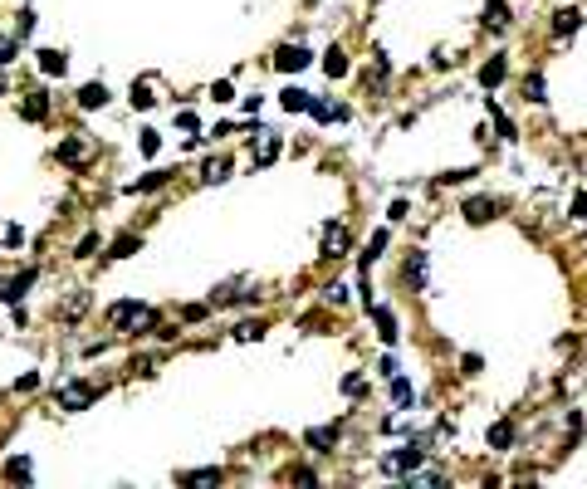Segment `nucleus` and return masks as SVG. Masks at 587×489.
Listing matches in <instances>:
<instances>
[{
    "mask_svg": "<svg viewBox=\"0 0 587 489\" xmlns=\"http://www.w3.org/2000/svg\"><path fill=\"white\" fill-rule=\"evenodd\" d=\"M308 64H313V54H308L303 44H284V49L274 54V69H279V74H298V69H308Z\"/></svg>",
    "mask_w": 587,
    "mask_h": 489,
    "instance_id": "f257e3e1",
    "label": "nucleus"
},
{
    "mask_svg": "<svg viewBox=\"0 0 587 489\" xmlns=\"http://www.w3.org/2000/svg\"><path fill=\"white\" fill-rule=\"evenodd\" d=\"M89 401H94V387H89V382H69V387L59 391V406H64V411H84Z\"/></svg>",
    "mask_w": 587,
    "mask_h": 489,
    "instance_id": "f03ea898",
    "label": "nucleus"
},
{
    "mask_svg": "<svg viewBox=\"0 0 587 489\" xmlns=\"http://www.w3.org/2000/svg\"><path fill=\"white\" fill-rule=\"evenodd\" d=\"M494 210H499V205H494L489 196H470V201H465V220H470V225H485Z\"/></svg>",
    "mask_w": 587,
    "mask_h": 489,
    "instance_id": "7ed1b4c3",
    "label": "nucleus"
},
{
    "mask_svg": "<svg viewBox=\"0 0 587 489\" xmlns=\"http://www.w3.org/2000/svg\"><path fill=\"white\" fill-rule=\"evenodd\" d=\"M69 69V59H64V49H39V74H49V79H59Z\"/></svg>",
    "mask_w": 587,
    "mask_h": 489,
    "instance_id": "20e7f679",
    "label": "nucleus"
},
{
    "mask_svg": "<svg viewBox=\"0 0 587 489\" xmlns=\"http://www.w3.org/2000/svg\"><path fill=\"white\" fill-rule=\"evenodd\" d=\"M137 250H142V235L127 230V235H118V240L108 245V260H127V255H137Z\"/></svg>",
    "mask_w": 587,
    "mask_h": 489,
    "instance_id": "39448f33",
    "label": "nucleus"
},
{
    "mask_svg": "<svg viewBox=\"0 0 587 489\" xmlns=\"http://www.w3.org/2000/svg\"><path fill=\"white\" fill-rule=\"evenodd\" d=\"M303 445H308V450H328V445H338V426H313V431L303 436Z\"/></svg>",
    "mask_w": 587,
    "mask_h": 489,
    "instance_id": "423d86ee",
    "label": "nucleus"
},
{
    "mask_svg": "<svg viewBox=\"0 0 587 489\" xmlns=\"http://www.w3.org/2000/svg\"><path fill=\"white\" fill-rule=\"evenodd\" d=\"M504 74H509V64H504V54H494L485 69H480V84H485V89H499V84H504Z\"/></svg>",
    "mask_w": 587,
    "mask_h": 489,
    "instance_id": "0eeeda50",
    "label": "nucleus"
},
{
    "mask_svg": "<svg viewBox=\"0 0 587 489\" xmlns=\"http://www.w3.org/2000/svg\"><path fill=\"white\" fill-rule=\"evenodd\" d=\"M416 465H421V445H406V450H396L387 460V470H396V475L401 470H416Z\"/></svg>",
    "mask_w": 587,
    "mask_h": 489,
    "instance_id": "6e6552de",
    "label": "nucleus"
},
{
    "mask_svg": "<svg viewBox=\"0 0 587 489\" xmlns=\"http://www.w3.org/2000/svg\"><path fill=\"white\" fill-rule=\"evenodd\" d=\"M20 113H25V122H44V118H49V98H44V94H30Z\"/></svg>",
    "mask_w": 587,
    "mask_h": 489,
    "instance_id": "1a4fd4ad",
    "label": "nucleus"
},
{
    "mask_svg": "<svg viewBox=\"0 0 587 489\" xmlns=\"http://www.w3.org/2000/svg\"><path fill=\"white\" fill-rule=\"evenodd\" d=\"M103 103H108V89H103V84H84V89H79V108H84V113H94Z\"/></svg>",
    "mask_w": 587,
    "mask_h": 489,
    "instance_id": "9d476101",
    "label": "nucleus"
},
{
    "mask_svg": "<svg viewBox=\"0 0 587 489\" xmlns=\"http://www.w3.org/2000/svg\"><path fill=\"white\" fill-rule=\"evenodd\" d=\"M578 25H583V10H573V5H568V10H558V15H553V34H573V30H578Z\"/></svg>",
    "mask_w": 587,
    "mask_h": 489,
    "instance_id": "9b49d317",
    "label": "nucleus"
},
{
    "mask_svg": "<svg viewBox=\"0 0 587 489\" xmlns=\"http://www.w3.org/2000/svg\"><path fill=\"white\" fill-rule=\"evenodd\" d=\"M137 313H142V308H137L132 298H122V303H113V308H108V323H113V328H122V323H132Z\"/></svg>",
    "mask_w": 587,
    "mask_h": 489,
    "instance_id": "f8f14e48",
    "label": "nucleus"
},
{
    "mask_svg": "<svg viewBox=\"0 0 587 489\" xmlns=\"http://www.w3.org/2000/svg\"><path fill=\"white\" fill-rule=\"evenodd\" d=\"M279 103H284V113H308L313 94H303V89H284V94H279Z\"/></svg>",
    "mask_w": 587,
    "mask_h": 489,
    "instance_id": "ddd939ff",
    "label": "nucleus"
},
{
    "mask_svg": "<svg viewBox=\"0 0 587 489\" xmlns=\"http://www.w3.org/2000/svg\"><path fill=\"white\" fill-rule=\"evenodd\" d=\"M372 323H377V338L382 343H396V318H391L387 308H372Z\"/></svg>",
    "mask_w": 587,
    "mask_h": 489,
    "instance_id": "4468645a",
    "label": "nucleus"
},
{
    "mask_svg": "<svg viewBox=\"0 0 587 489\" xmlns=\"http://www.w3.org/2000/svg\"><path fill=\"white\" fill-rule=\"evenodd\" d=\"M323 74H328V79H343V74H348V54H343V49H328V54H323Z\"/></svg>",
    "mask_w": 587,
    "mask_h": 489,
    "instance_id": "2eb2a0df",
    "label": "nucleus"
},
{
    "mask_svg": "<svg viewBox=\"0 0 587 489\" xmlns=\"http://www.w3.org/2000/svg\"><path fill=\"white\" fill-rule=\"evenodd\" d=\"M489 445H494V450H509V445H514V426H509V421H494V426H489Z\"/></svg>",
    "mask_w": 587,
    "mask_h": 489,
    "instance_id": "dca6fc26",
    "label": "nucleus"
},
{
    "mask_svg": "<svg viewBox=\"0 0 587 489\" xmlns=\"http://www.w3.org/2000/svg\"><path fill=\"white\" fill-rule=\"evenodd\" d=\"M485 25L489 30H504V25H509V5H504V0H489L485 5Z\"/></svg>",
    "mask_w": 587,
    "mask_h": 489,
    "instance_id": "f3484780",
    "label": "nucleus"
},
{
    "mask_svg": "<svg viewBox=\"0 0 587 489\" xmlns=\"http://www.w3.org/2000/svg\"><path fill=\"white\" fill-rule=\"evenodd\" d=\"M59 162H64V167H79V162H84V142H79V137L59 142Z\"/></svg>",
    "mask_w": 587,
    "mask_h": 489,
    "instance_id": "a211bd4d",
    "label": "nucleus"
},
{
    "mask_svg": "<svg viewBox=\"0 0 587 489\" xmlns=\"http://www.w3.org/2000/svg\"><path fill=\"white\" fill-rule=\"evenodd\" d=\"M485 108H489V118H494V127H499V137H504V142H514V122L499 113V103H494V98H485Z\"/></svg>",
    "mask_w": 587,
    "mask_h": 489,
    "instance_id": "6ab92c4d",
    "label": "nucleus"
},
{
    "mask_svg": "<svg viewBox=\"0 0 587 489\" xmlns=\"http://www.w3.org/2000/svg\"><path fill=\"white\" fill-rule=\"evenodd\" d=\"M343 250H348V230H343V225H333V230H328V240H323V255H343Z\"/></svg>",
    "mask_w": 587,
    "mask_h": 489,
    "instance_id": "aec40b11",
    "label": "nucleus"
},
{
    "mask_svg": "<svg viewBox=\"0 0 587 489\" xmlns=\"http://www.w3.org/2000/svg\"><path fill=\"white\" fill-rule=\"evenodd\" d=\"M406 279H411V284H426V255H421V250H411V260H406Z\"/></svg>",
    "mask_w": 587,
    "mask_h": 489,
    "instance_id": "412c9836",
    "label": "nucleus"
},
{
    "mask_svg": "<svg viewBox=\"0 0 587 489\" xmlns=\"http://www.w3.org/2000/svg\"><path fill=\"white\" fill-rule=\"evenodd\" d=\"M382 250H387V230H377V235H372V245H367V255H362V269H372V260H377Z\"/></svg>",
    "mask_w": 587,
    "mask_h": 489,
    "instance_id": "4be33fe9",
    "label": "nucleus"
},
{
    "mask_svg": "<svg viewBox=\"0 0 587 489\" xmlns=\"http://www.w3.org/2000/svg\"><path fill=\"white\" fill-rule=\"evenodd\" d=\"M162 182H167V172H147V177H142V182H132L127 191H132V196H137V191H157Z\"/></svg>",
    "mask_w": 587,
    "mask_h": 489,
    "instance_id": "5701e85b",
    "label": "nucleus"
},
{
    "mask_svg": "<svg viewBox=\"0 0 587 489\" xmlns=\"http://www.w3.org/2000/svg\"><path fill=\"white\" fill-rule=\"evenodd\" d=\"M524 98H529V103H543V74H529V79H524Z\"/></svg>",
    "mask_w": 587,
    "mask_h": 489,
    "instance_id": "b1692460",
    "label": "nucleus"
},
{
    "mask_svg": "<svg viewBox=\"0 0 587 489\" xmlns=\"http://www.w3.org/2000/svg\"><path fill=\"white\" fill-rule=\"evenodd\" d=\"M152 84H132V108H152Z\"/></svg>",
    "mask_w": 587,
    "mask_h": 489,
    "instance_id": "393cba45",
    "label": "nucleus"
},
{
    "mask_svg": "<svg viewBox=\"0 0 587 489\" xmlns=\"http://www.w3.org/2000/svg\"><path fill=\"white\" fill-rule=\"evenodd\" d=\"M30 34H34V15L20 10V20H15V39H30Z\"/></svg>",
    "mask_w": 587,
    "mask_h": 489,
    "instance_id": "a878e982",
    "label": "nucleus"
},
{
    "mask_svg": "<svg viewBox=\"0 0 587 489\" xmlns=\"http://www.w3.org/2000/svg\"><path fill=\"white\" fill-rule=\"evenodd\" d=\"M274 157H279V137H270V132H265V147H260V157H255V162L265 167V162H274Z\"/></svg>",
    "mask_w": 587,
    "mask_h": 489,
    "instance_id": "bb28decb",
    "label": "nucleus"
},
{
    "mask_svg": "<svg viewBox=\"0 0 587 489\" xmlns=\"http://www.w3.org/2000/svg\"><path fill=\"white\" fill-rule=\"evenodd\" d=\"M187 485H215L220 480V470H191V475H182Z\"/></svg>",
    "mask_w": 587,
    "mask_h": 489,
    "instance_id": "cd10ccee",
    "label": "nucleus"
},
{
    "mask_svg": "<svg viewBox=\"0 0 587 489\" xmlns=\"http://www.w3.org/2000/svg\"><path fill=\"white\" fill-rule=\"evenodd\" d=\"M5 475H10V480H30V460H25V455H20V460H10V465H5Z\"/></svg>",
    "mask_w": 587,
    "mask_h": 489,
    "instance_id": "c85d7f7f",
    "label": "nucleus"
},
{
    "mask_svg": "<svg viewBox=\"0 0 587 489\" xmlns=\"http://www.w3.org/2000/svg\"><path fill=\"white\" fill-rule=\"evenodd\" d=\"M225 172H230V162H206V182H225Z\"/></svg>",
    "mask_w": 587,
    "mask_h": 489,
    "instance_id": "c756f323",
    "label": "nucleus"
},
{
    "mask_svg": "<svg viewBox=\"0 0 587 489\" xmlns=\"http://www.w3.org/2000/svg\"><path fill=\"white\" fill-rule=\"evenodd\" d=\"M391 396H396V401H411V382H406V377H391Z\"/></svg>",
    "mask_w": 587,
    "mask_h": 489,
    "instance_id": "7c9ffc66",
    "label": "nucleus"
},
{
    "mask_svg": "<svg viewBox=\"0 0 587 489\" xmlns=\"http://www.w3.org/2000/svg\"><path fill=\"white\" fill-rule=\"evenodd\" d=\"M308 113H313V118H318V122H333V108H328V103H318V98H313V103H308Z\"/></svg>",
    "mask_w": 587,
    "mask_h": 489,
    "instance_id": "2f4dec72",
    "label": "nucleus"
},
{
    "mask_svg": "<svg viewBox=\"0 0 587 489\" xmlns=\"http://www.w3.org/2000/svg\"><path fill=\"white\" fill-rule=\"evenodd\" d=\"M157 147H162V137L157 132H142V157H157Z\"/></svg>",
    "mask_w": 587,
    "mask_h": 489,
    "instance_id": "473e14b6",
    "label": "nucleus"
},
{
    "mask_svg": "<svg viewBox=\"0 0 587 489\" xmlns=\"http://www.w3.org/2000/svg\"><path fill=\"white\" fill-rule=\"evenodd\" d=\"M260 333H265L260 323H240V328H235V338H240V343H250V338H260Z\"/></svg>",
    "mask_w": 587,
    "mask_h": 489,
    "instance_id": "72a5a7b5",
    "label": "nucleus"
},
{
    "mask_svg": "<svg viewBox=\"0 0 587 489\" xmlns=\"http://www.w3.org/2000/svg\"><path fill=\"white\" fill-rule=\"evenodd\" d=\"M573 220H587V191L573 196Z\"/></svg>",
    "mask_w": 587,
    "mask_h": 489,
    "instance_id": "f704fd0d",
    "label": "nucleus"
},
{
    "mask_svg": "<svg viewBox=\"0 0 587 489\" xmlns=\"http://www.w3.org/2000/svg\"><path fill=\"white\" fill-rule=\"evenodd\" d=\"M94 250H98V235H84V240H79V260H89Z\"/></svg>",
    "mask_w": 587,
    "mask_h": 489,
    "instance_id": "c9c22d12",
    "label": "nucleus"
},
{
    "mask_svg": "<svg viewBox=\"0 0 587 489\" xmlns=\"http://www.w3.org/2000/svg\"><path fill=\"white\" fill-rule=\"evenodd\" d=\"M235 94V89H230V79H220V84H215V89H210V98H215V103H225V98Z\"/></svg>",
    "mask_w": 587,
    "mask_h": 489,
    "instance_id": "e433bc0d",
    "label": "nucleus"
},
{
    "mask_svg": "<svg viewBox=\"0 0 587 489\" xmlns=\"http://www.w3.org/2000/svg\"><path fill=\"white\" fill-rule=\"evenodd\" d=\"M343 391H348V396H358V391H362V377H358V372H348V377H343Z\"/></svg>",
    "mask_w": 587,
    "mask_h": 489,
    "instance_id": "4c0bfd02",
    "label": "nucleus"
},
{
    "mask_svg": "<svg viewBox=\"0 0 587 489\" xmlns=\"http://www.w3.org/2000/svg\"><path fill=\"white\" fill-rule=\"evenodd\" d=\"M5 245H10V250H15V245H25V230H20V225H10V230H5Z\"/></svg>",
    "mask_w": 587,
    "mask_h": 489,
    "instance_id": "58836bf2",
    "label": "nucleus"
},
{
    "mask_svg": "<svg viewBox=\"0 0 587 489\" xmlns=\"http://www.w3.org/2000/svg\"><path fill=\"white\" fill-rule=\"evenodd\" d=\"M10 59H15V44H10V39H0V69H5Z\"/></svg>",
    "mask_w": 587,
    "mask_h": 489,
    "instance_id": "ea45409f",
    "label": "nucleus"
},
{
    "mask_svg": "<svg viewBox=\"0 0 587 489\" xmlns=\"http://www.w3.org/2000/svg\"><path fill=\"white\" fill-rule=\"evenodd\" d=\"M0 94H5V79H0Z\"/></svg>",
    "mask_w": 587,
    "mask_h": 489,
    "instance_id": "a19ab883",
    "label": "nucleus"
}]
</instances>
